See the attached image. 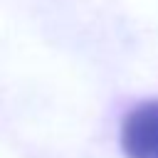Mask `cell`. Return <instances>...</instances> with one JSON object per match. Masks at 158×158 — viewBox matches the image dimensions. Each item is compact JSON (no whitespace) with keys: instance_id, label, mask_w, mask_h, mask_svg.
<instances>
[{"instance_id":"1","label":"cell","mask_w":158,"mask_h":158,"mask_svg":"<svg viewBox=\"0 0 158 158\" xmlns=\"http://www.w3.org/2000/svg\"><path fill=\"white\" fill-rule=\"evenodd\" d=\"M121 148L128 158H158V99L143 101L126 114Z\"/></svg>"}]
</instances>
